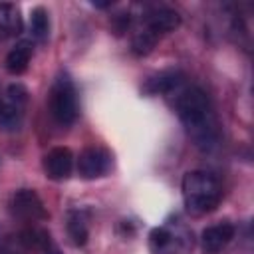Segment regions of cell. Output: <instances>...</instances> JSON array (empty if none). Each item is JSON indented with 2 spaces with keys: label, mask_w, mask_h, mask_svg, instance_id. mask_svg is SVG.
Returning a JSON list of instances; mask_svg holds the SVG:
<instances>
[{
  "label": "cell",
  "mask_w": 254,
  "mask_h": 254,
  "mask_svg": "<svg viewBox=\"0 0 254 254\" xmlns=\"http://www.w3.org/2000/svg\"><path fill=\"white\" fill-rule=\"evenodd\" d=\"M175 93V111L190 141L200 151L214 149L218 143V121L208 95L200 87H185Z\"/></svg>",
  "instance_id": "6da1fadb"
},
{
  "label": "cell",
  "mask_w": 254,
  "mask_h": 254,
  "mask_svg": "<svg viewBox=\"0 0 254 254\" xmlns=\"http://www.w3.org/2000/svg\"><path fill=\"white\" fill-rule=\"evenodd\" d=\"M183 189V202L189 214L202 216L212 212L222 198V187L218 179L208 171H189L181 183Z\"/></svg>",
  "instance_id": "7a4b0ae2"
},
{
  "label": "cell",
  "mask_w": 254,
  "mask_h": 254,
  "mask_svg": "<svg viewBox=\"0 0 254 254\" xmlns=\"http://www.w3.org/2000/svg\"><path fill=\"white\" fill-rule=\"evenodd\" d=\"M181 24V16L177 10L173 8H153L143 16V22L139 26V30L133 36L131 42V50L135 56H147L153 52L155 44L169 32H173L175 28H179Z\"/></svg>",
  "instance_id": "3957f363"
},
{
  "label": "cell",
  "mask_w": 254,
  "mask_h": 254,
  "mask_svg": "<svg viewBox=\"0 0 254 254\" xmlns=\"http://www.w3.org/2000/svg\"><path fill=\"white\" fill-rule=\"evenodd\" d=\"M48 105H50L52 117L60 125H64V127L71 125L77 119V115H79L77 89H75L73 79L65 71H62V73L56 75V79L52 83V89H50Z\"/></svg>",
  "instance_id": "277c9868"
},
{
  "label": "cell",
  "mask_w": 254,
  "mask_h": 254,
  "mask_svg": "<svg viewBox=\"0 0 254 254\" xmlns=\"http://www.w3.org/2000/svg\"><path fill=\"white\" fill-rule=\"evenodd\" d=\"M30 101V93L22 83H10L0 93V129L6 133L20 131L26 107Z\"/></svg>",
  "instance_id": "5b68a950"
},
{
  "label": "cell",
  "mask_w": 254,
  "mask_h": 254,
  "mask_svg": "<svg viewBox=\"0 0 254 254\" xmlns=\"http://www.w3.org/2000/svg\"><path fill=\"white\" fill-rule=\"evenodd\" d=\"M10 212L14 218L22 220V222H42L46 220L50 214L40 198V194L34 189H20L12 194L10 198Z\"/></svg>",
  "instance_id": "8992f818"
},
{
  "label": "cell",
  "mask_w": 254,
  "mask_h": 254,
  "mask_svg": "<svg viewBox=\"0 0 254 254\" xmlns=\"http://www.w3.org/2000/svg\"><path fill=\"white\" fill-rule=\"evenodd\" d=\"M111 165H113L111 153L105 147L91 145V147H85L79 153V159H77V175L81 179H85V181H93V179L105 177L111 171Z\"/></svg>",
  "instance_id": "52a82bcc"
},
{
  "label": "cell",
  "mask_w": 254,
  "mask_h": 254,
  "mask_svg": "<svg viewBox=\"0 0 254 254\" xmlns=\"http://www.w3.org/2000/svg\"><path fill=\"white\" fill-rule=\"evenodd\" d=\"M73 171V153L69 147H54L44 155V173L52 181H65Z\"/></svg>",
  "instance_id": "ba28073f"
},
{
  "label": "cell",
  "mask_w": 254,
  "mask_h": 254,
  "mask_svg": "<svg viewBox=\"0 0 254 254\" xmlns=\"http://www.w3.org/2000/svg\"><path fill=\"white\" fill-rule=\"evenodd\" d=\"M18 242L26 250L36 252V254H62V250L54 242L52 234L46 228H40V226H34V224L28 226V228H24L18 234Z\"/></svg>",
  "instance_id": "9c48e42d"
},
{
  "label": "cell",
  "mask_w": 254,
  "mask_h": 254,
  "mask_svg": "<svg viewBox=\"0 0 254 254\" xmlns=\"http://www.w3.org/2000/svg\"><path fill=\"white\" fill-rule=\"evenodd\" d=\"M183 85V73L179 69H163L155 75H151L143 83L145 95H169L173 91H179Z\"/></svg>",
  "instance_id": "30bf717a"
},
{
  "label": "cell",
  "mask_w": 254,
  "mask_h": 254,
  "mask_svg": "<svg viewBox=\"0 0 254 254\" xmlns=\"http://www.w3.org/2000/svg\"><path fill=\"white\" fill-rule=\"evenodd\" d=\"M234 234H236V228L232 222H218V224L206 226L202 230L200 242L206 252H218L234 238Z\"/></svg>",
  "instance_id": "8fae6325"
},
{
  "label": "cell",
  "mask_w": 254,
  "mask_h": 254,
  "mask_svg": "<svg viewBox=\"0 0 254 254\" xmlns=\"http://www.w3.org/2000/svg\"><path fill=\"white\" fill-rule=\"evenodd\" d=\"M32 54H34V42L32 40H20V42H16V46L8 52V56L4 60V65H6L8 73H12V75L24 73L28 69V65H30Z\"/></svg>",
  "instance_id": "7c38bea8"
},
{
  "label": "cell",
  "mask_w": 254,
  "mask_h": 254,
  "mask_svg": "<svg viewBox=\"0 0 254 254\" xmlns=\"http://www.w3.org/2000/svg\"><path fill=\"white\" fill-rule=\"evenodd\" d=\"M65 228H67V236L69 240L75 244V246H83L89 238V218H87V212L81 210V208H73L67 212V222H65Z\"/></svg>",
  "instance_id": "4fadbf2b"
},
{
  "label": "cell",
  "mask_w": 254,
  "mask_h": 254,
  "mask_svg": "<svg viewBox=\"0 0 254 254\" xmlns=\"http://www.w3.org/2000/svg\"><path fill=\"white\" fill-rule=\"evenodd\" d=\"M20 8L10 2H0V38H12L22 32Z\"/></svg>",
  "instance_id": "5bb4252c"
},
{
  "label": "cell",
  "mask_w": 254,
  "mask_h": 254,
  "mask_svg": "<svg viewBox=\"0 0 254 254\" xmlns=\"http://www.w3.org/2000/svg\"><path fill=\"white\" fill-rule=\"evenodd\" d=\"M30 32L36 42H46L50 36V14L44 6L30 10Z\"/></svg>",
  "instance_id": "9a60e30c"
},
{
  "label": "cell",
  "mask_w": 254,
  "mask_h": 254,
  "mask_svg": "<svg viewBox=\"0 0 254 254\" xmlns=\"http://www.w3.org/2000/svg\"><path fill=\"white\" fill-rule=\"evenodd\" d=\"M177 234H173L167 226H159V228H153L151 234H149V244H151V250L153 252H163L165 248H169L173 242H177Z\"/></svg>",
  "instance_id": "2e32d148"
},
{
  "label": "cell",
  "mask_w": 254,
  "mask_h": 254,
  "mask_svg": "<svg viewBox=\"0 0 254 254\" xmlns=\"http://www.w3.org/2000/svg\"><path fill=\"white\" fill-rule=\"evenodd\" d=\"M93 6H97V8H107V6H111V2H93Z\"/></svg>",
  "instance_id": "e0dca14e"
}]
</instances>
